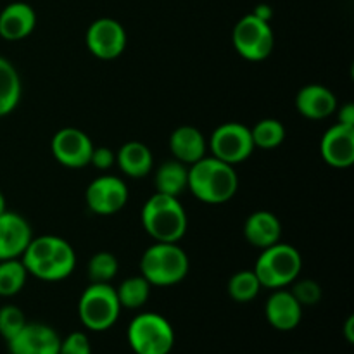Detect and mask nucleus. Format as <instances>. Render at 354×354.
Listing matches in <instances>:
<instances>
[{"mask_svg": "<svg viewBox=\"0 0 354 354\" xmlns=\"http://www.w3.org/2000/svg\"><path fill=\"white\" fill-rule=\"evenodd\" d=\"M28 275L44 282L68 279L76 266V252L68 241L57 235H40L31 239L21 256Z\"/></svg>", "mask_w": 354, "mask_h": 354, "instance_id": "obj_1", "label": "nucleus"}, {"mask_svg": "<svg viewBox=\"0 0 354 354\" xmlns=\"http://www.w3.org/2000/svg\"><path fill=\"white\" fill-rule=\"evenodd\" d=\"M196 199L206 204H225L237 194L239 178L232 165L216 158L199 159L189 166V185Z\"/></svg>", "mask_w": 354, "mask_h": 354, "instance_id": "obj_2", "label": "nucleus"}, {"mask_svg": "<svg viewBox=\"0 0 354 354\" xmlns=\"http://www.w3.org/2000/svg\"><path fill=\"white\" fill-rule=\"evenodd\" d=\"M144 230L156 242H178L189 227L185 207L178 197L156 192L145 201L140 213Z\"/></svg>", "mask_w": 354, "mask_h": 354, "instance_id": "obj_3", "label": "nucleus"}, {"mask_svg": "<svg viewBox=\"0 0 354 354\" xmlns=\"http://www.w3.org/2000/svg\"><path fill=\"white\" fill-rule=\"evenodd\" d=\"M190 261L178 242H156L140 259V275L154 287L180 283L189 275Z\"/></svg>", "mask_w": 354, "mask_h": 354, "instance_id": "obj_4", "label": "nucleus"}, {"mask_svg": "<svg viewBox=\"0 0 354 354\" xmlns=\"http://www.w3.org/2000/svg\"><path fill=\"white\" fill-rule=\"evenodd\" d=\"M303 256L294 245L277 242L263 249L254 265V273L261 287L270 290L286 289L299 279Z\"/></svg>", "mask_w": 354, "mask_h": 354, "instance_id": "obj_5", "label": "nucleus"}, {"mask_svg": "<svg viewBox=\"0 0 354 354\" xmlns=\"http://www.w3.org/2000/svg\"><path fill=\"white\" fill-rule=\"evenodd\" d=\"M121 304L116 287L111 283H90L78 301V317L90 332H106L118 322Z\"/></svg>", "mask_w": 354, "mask_h": 354, "instance_id": "obj_6", "label": "nucleus"}, {"mask_svg": "<svg viewBox=\"0 0 354 354\" xmlns=\"http://www.w3.org/2000/svg\"><path fill=\"white\" fill-rule=\"evenodd\" d=\"M127 341L135 354H169L175 346V330L162 315L147 311L130 322Z\"/></svg>", "mask_w": 354, "mask_h": 354, "instance_id": "obj_7", "label": "nucleus"}, {"mask_svg": "<svg viewBox=\"0 0 354 354\" xmlns=\"http://www.w3.org/2000/svg\"><path fill=\"white\" fill-rule=\"evenodd\" d=\"M232 40H234V47L241 57L258 62L265 61L272 55L275 35H273L268 21L251 12L237 21Z\"/></svg>", "mask_w": 354, "mask_h": 354, "instance_id": "obj_8", "label": "nucleus"}, {"mask_svg": "<svg viewBox=\"0 0 354 354\" xmlns=\"http://www.w3.org/2000/svg\"><path fill=\"white\" fill-rule=\"evenodd\" d=\"M207 149L213 158L235 166L244 162L256 147L251 137V128L237 121H228L211 133Z\"/></svg>", "mask_w": 354, "mask_h": 354, "instance_id": "obj_9", "label": "nucleus"}, {"mask_svg": "<svg viewBox=\"0 0 354 354\" xmlns=\"http://www.w3.org/2000/svg\"><path fill=\"white\" fill-rule=\"evenodd\" d=\"M85 44L90 54L102 61L120 57L127 47V31L120 21L113 17H100L88 26Z\"/></svg>", "mask_w": 354, "mask_h": 354, "instance_id": "obj_10", "label": "nucleus"}, {"mask_svg": "<svg viewBox=\"0 0 354 354\" xmlns=\"http://www.w3.org/2000/svg\"><path fill=\"white\" fill-rule=\"evenodd\" d=\"M86 207L99 216H111L128 203V187L118 176H99L92 180L85 192Z\"/></svg>", "mask_w": 354, "mask_h": 354, "instance_id": "obj_11", "label": "nucleus"}, {"mask_svg": "<svg viewBox=\"0 0 354 354\" xmlns=\"http://www.w3.org/2000/svg\"><path fill=\"white\" fill-rule=\"evenodd\" d=\"M95 145L92 144L88 135L78 128H61L52 137L50 151L59 165L71 169L85 168L90 165L92 151Z\"/></svg>", "mask_w": 354, "mask_h": 354, "instance_id": "obj_12", "label": "nucleus"}, {"mask_svg": "<svg viewBox=\"0 0 354 354\" xmlns=\"http://www.w3.org/2000/svg\"><path fill=\"white\" fill-rule=\"evenodd\" d=\"M61 337L45 324H26L19 334L7 341L10 354H59Z\"/></svg>", "mask_w": 354, "mask_h": 354, "instance_id": "obj_13", "label": "nucleus"}, {"mask_svg": "<svg viewBox=\"0 0 354 354\" xmlns=\"http://www.w3.org/2000/svg\"><path fill=\"white\" fill-rule=\"evenodd\" d=\"M320 154L332 168H351L354 165V128L341 123L328 128L320 140Z\"/></svg>", "mask_w": 354, "mask_h": 354, "instance_id": "obj_14", "label": "nucleus"}, {"mask_svg": "<svg viewBox=\"0 0 354 354\" xmlns=\"http://www.w3.org/2000/svg\"><path fill=\"white\" fill-rule=\"evenodd\" d=\"M31 239L33 234L26 218L12 211L0 214V261L21 258Z\"/></svg>", "mask_w": 354, "mask_h": 354, "instance_id": "obj_15", "label": "nucleus"}, {"mask_svg": "<svg viewBox=\"0 0 354 354\" xmlns=\"http://www.w3.org/2000/svg\"><path fill=\"white\" fill-rule=\"evenodd\" d=\"M265 317L275 330L290 332L299 327L303 320V306L297 303L290 290L275 289L266 299Z\"/></svg>", "mask_w": 354, "mask_h": 354, "instance_id": "obj_16", "label": "nucleus"}, {"mask_svg": "<svg viewBox=\"0 0 354 354\" xmlns=\"http://www.w3.org/2000/svg\"><path fill=\"white\" fill-rule=\"evenodd\" d=\"M37 26V12L30 3L12 2L0 12V37L7 41H19L30 37Z\"/></svg>", "mask_w": 354, "mask_h": 354, "instance_id": "obj_17", "label": "nucleus"}, {"mask_svg": "<svg viewBox=\"0 0 354 354\" xmlns=\"http://www.w3.org/2000/svg\"><path fill=\"white\" fill-rule=\"evenodd\" d=\"M296 109L308 120H325L337 109L334 92L324 85H306L297 92Z\"/></svg>", "mask_w": 354, "mask_h": 354, "instance_id": "obj_18", "label": "nucleus"}, {"mask_svg": "<svg viewBox=\"0 0 354 354\" xmlns=\"http://www.w3.org/2000/svg\"><path fill=\"white\" fill-rule=\"evenodd\" d=\"M282 223L270 211H254L244 223V237L252 248L266 249L280 242Z\"/></svg>", "mask_w": 354, "mask_h": 354, "instance_id": "obj_19", "label": "nucleus"}, {"mask_svg": "<svg viewBox=\"0 0 354 354\" xmlns=\"http://www.w3.org/2000/svg\"><path fill=\"white\" fill-rule=\"evenodd\" d=\"M169 151L173 159L190 166L207 152V140L196 127H178L169 135Z\"/></svg>", "mask_w": 354, "mask_h": 354, "instance_id": "obj_20", "label": "nucleus"}, {"mask_svg": "<svg viewBox=\"0 0 354 354\" xmlns=\"http://www.w3.org/2000/svg\"><path fill=\"white\" fill-rule=\"evenodd\" d=\"M116 162L121 171L130 178H144L151 173L154 156L151 149L137 140L127 142L116 152Z\"/></svg>", "mask_w": 354, "mask_h": 354, "instance_id": "obj_21", "label": "nucleus"}, {"mask_svg": "<svg viewBox=\"0 0 354 354\" xmlns=\"http://www.w3.org/2000/svg\"><path fill=\"white\" fill-rule=\"evenodd\" d=\"M154 185L156 192L180 197L189 185V166L176 159L165 161L156 171Z\"/></svg>", "mask_w": 354, "mask_h": 354, "instance_id": "obj_22", "label": "nucleus"}, {"mask_svg": "<svg viewBox=\"0 0 354 354\" xmlns=\"http://www.w3.org/2000/svg\"><path fill=\"white\" fill-rule=\"evenodd\" d=\"M23 85L17 69L6 57H0V118L7 116L17 107Z\"/></svg>", "mask_w": 354, "mask_h": 354, "instance_id": "obj_23", "label": "nucleus"}, {"mask_svg": "<svg viewBox=\"0 0 354 354\" xmlns=\"http://www.w3.org/2000/svg\"><path fill=\"white\" fill-rule=\"evenodd\" d=\"M286 127H283L282 121L275 120V118H265L251 128L254 147L263 149V151H272V149L280 147L286 140Z\"/></svg>", "mask_w": 354, "mask_h": 354, "instance_id": "obj_24", "label": "nucleus"}, {"mask_svg": "<svg viewBox=\"0 0 354 354\" xmlns=\"http://www.w3.org/2000/svg\"><path fill=\"white\" fill-rule=\"evenodd\" d=\"M151 283L144 279L142 275L130 277L124 279L116 289L118 299H120L121 308L127 310H138L144 306L151 296Z\"/></svg>", "mask_w": 354, "mask_h": 354, "instance_id": "obj_25", "label": "nucleus"}, {"mask_svg": "<svg viewBox=\"0 0 354 354\" xmlns=\"http://www.w3.org/2000/svg\"><path fill=\"white\" fill-rule=\"evenodd\" d=\"M28 280V272L21 258L0 261V296L12 297L23 290Z\"/></svg>", "mask_w": 354, "mask_h": 354, "instance_id": "obj_26", "label": "nucleus"}, {"mask_svg": "<svg viewBox=\"0 0 354 354\" xmlns=\"http://www.w3.org/2000/svg\"><path fill=\"white\" fill-rule=\"evenodd\" d=\"M261 289L263 287L256 277L254 270H241V272L234 273L227 286L228 296L235 303H251L256 299Z\"/></svg>", "mask_w": 354, "mask_h": 354, "instance_id": "obj_27", "label": "nucleus"}, {"mask_svg": "<svg viewBox=\"0 0 354 354\" xmlns=\"http://www.w3.org/2000/svg\"><path fill=\"white\" fill-rule=\"evenodd\" d=\"M120 272V263L113 252H97L86 265V273L92 283H109Z\"/></svg>", "mask_w": 354, "mask_h": 354, "instance_id": "obj_28", "label": "nucleus"}, {"mask_svg": "<svg viewBox=\"0 0 354 354\" xmlns=\"http://www.w3.org/2000/svg\"><path fill=\"white\" fill-rule=\"evenodd\" d=\"M26 317L23 310H19L14 304H6L0 308V335L6 341H10L16 334H19L21 328L26 325Z\"/></svg>", "mask_w": 354, "mask_h": 354, "instance_id": "obj_29", "label": "nucleus"}, {"mask_svg": "<svg viewBox=\"0 0 354 354\" xmlns=\"http://www.w3.org/2000/svg\"><path fill=\"white\" fill-rule=\"evenodd\" d=\"M290 286H292L290 292H292V296L296 297L297 303L303 308L313 306V304H317L318 301L322 299V287L318 286V282H315V280L297 279L296 282H292Z\"/></svg>", "mask_w": 354, "mask_h": 354, "instance_id": "obj_30", "label": "nucleus"}, {"mask_svg": "<svg viewBox=\"0 0 354 354\" xmlns=\"http://www.w3.org/2000/svg\"><path fill=\"white\" fill-rule=\"evenodd\" d=\"M59 354H92V342L85 332H71L61 339Z\"/></svg>", "mask_w": 354, "mask_h": 354, "instance_id": "obj_31", "label": "nucleus"}, {"mask_svg": "<svg viewBox=\"0 0 354 354\" xmlns=\"http://www.w3.org/2000/svg\"><path fill=\"white\" fill-rule=\"evenodd\" d=\"M116 162V152L109 147H93L90 165L97 169H109Z\"/></svg>", "mask_w": 354, "mask_h": 354, "instance_id": "obj_32", "label": "nucleus"}, {"mask_svg": "<svg viewBox=\"0 0 354 354\" xmlns=\"http://www.w3.org/2000/svg\"><path fill=\"white\" fill-rule=\"evenodd\" d=\"M339 123L346 124V127H353L354 128V104L353 102H346L344 106L339 109Z\"/></svg>", "mask_w": 354, "mask_h": 354, "instance_id": "obj_33", "label": "nucleus"}, {"mask_svg": "<svg viewBox=\"0 0 354 354\" xmlns=\"http://www.w3.org/2000/svg\"><path fill=\"white\" fill-rule=\"evenodd\" d=\"M254 16H258V17H261V19H265V21H268L270 23V19H272V16H273V10H272V7L270 6H266V3H261V6H258L254 9Z\"/></svg>", "mask_w": 354, "mask_h": 354, "instance_id": "obj_34", "label": "nucleus"}, {"mask_svg": "<svg viewBox=\"0 0 354 354\" xmlns=\"http://www.w3.org/2000/svg\"><path fill=\"white\" fill-rule=\"evenodd\" d=\"M344 334H346V339H348L349 344H353L354 342V317H351L346 320V325H344Z\"/></svg>", "mask_w": 354, "mask_h": 354, "instance_id": "obj_35", "label": "nucleus"}, {"mask_svg": "<svg viewBox=\"0 0 354 354\" xmlns=\"http://www.w3.org/2000/svg\"><path fill=\"white\" fill-rule=\"evenodd\" d=\"M3 211H7V206H6V196H3L2 190H0V214H2Z\"/></svg>", "mask_w": 354, "mask_h": 354, "instance_id": "obj_36", "label": "nucleus"}]
</instances>
